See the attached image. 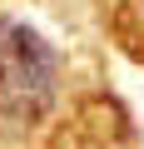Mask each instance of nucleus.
Instances as JSON below:
<instances>
[{
    "mask_svg": "<svg viewBox=\"0 0 144 149\" xmlns=\"http://www.w3.org/2000/svg\"><path fill=\"white\" fill-rule=\"evenodd\" d=\"M129 109L50 0H0V149H124Z\"/></svg>",
    "mask_w": 144,
    "mask_h": 149,
    "instance_id": "obj_1",
    "label": "nucleus"
}]
</instances>
